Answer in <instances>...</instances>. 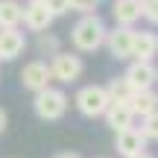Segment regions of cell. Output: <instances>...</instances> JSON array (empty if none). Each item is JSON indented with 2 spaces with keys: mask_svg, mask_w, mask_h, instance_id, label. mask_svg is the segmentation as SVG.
<instances>
[{
  "mask_svg": "<svg viewBox=\"0 0 158 158\" xmlns=\"http://www.w3.org/2000/svg\"><path fill=\"white\" fill-rule=\"evenodd\" d=\"M106 35H108V29L100 15H82L70 29V41L79 53H97L106 44Z\"/></svg>",
  "mask_w": 158,
  "mask_h": 158,
  "instance_id": "6da1fadb",
  "label": "cell"
},
{
  "mask_svg": "<svg viewBox=\"0 0 158 158\" xmlns=\"http://www.w3.org/2000/svg\"><path fill=\"white\" fill-rule=\"evenodd\" d=\"M68 106H70L68 94H64L62 88H53V85H50V88H44V91H38L35 100H32L35 117H38V120H47V123L62 120L64 114H68Z\"/></svg>",
  "mask_w": 158,
  "mask_h": 158,
  "instance_id": "7a4b0ae2",
  "label": "cell"
},
{
  "mask_svg": "<svg viewBox=\"0 0 158 158\" xmlns=\"http://www.w3.org/2000/svg\"><path fill=\"white\" fill-rule=\"evenodd\" d=\"M73 102H76V111L82 117H102L106 108L111 106V97H108L106 85H85V88L76 91Z\"/></svg>",
  "mask_w": 158,
  "mask_h": 158,
  "instance_id": "3957f363",
  "label": "cell"
},
{
  "mask_svg": "<svg viewBox=\"0 0 158 158\" xmlns=\"http://www.w3.org/2000/svg\"><path fill=\"white\" fill-rule=\"evenodd\" d=\"M50 70H53V79H56V82L73 85L76 79H82V73H85V62H82V56H76V53L59 50L56 56L50 59Z\"/></svg>",
  "mask_w": 158,
  "mask_h": 158,
  "instance_id": "277c9868",
  "label": "cell"
},
{
  "mask_svg": "<svg viewBox=\"0 0 158 158\" xmlns=\"http://www.w3.org/2000/svg\"><path fill=\"white\" fill-rule=\"evenodd\" d=\"M50 82H53L50 62H41V59H35V62L23 64V70H21V88H23V91H32V94H38V91L50 88Z\"/></svg>",
  "mask_w": 158,
  "mask_h": 158,
  "instance_id": "5b68a950",
  "label": "cell"
},
{
  "mask_svg": "<svg viewBox=\"0 0 158 158\" xmlns=\"http://www.w3.org/2000/svg\"><path fill=\"white\" fill-rule=\"evenodd\" d=\"M132 44H135V29L132 27H114V29H108L102 47L108 50L111 59L126 62V59H132Z\"/></svg>",
  "mask_w": 158,
  "mask_h": 158,
  "instance_id": "8992f818",
  "label": "cell"
},
{
  "mask_svg": "<svg viewBox=\"0 0 158 158\" xmlns=\"http://www.w3.org/2000/svg\"><path fill=\"white\" fill-rule=\"evenodd\" d=\"M123 76H126V82H129L135 91H149L158 82V68H155L152 62H141V59H135V62L126 68Z\"/></svg>",
  "mask_w": 158,
  "mask_h": 158,
  "instance_id": "52a82bcc",
  "label": "cell"
},
{
  "mask_svg": "<svg viewBox=\"0 0 158 158\" xmlns=\"http://www.w3.org/2000/svg\"><path fill=\"white\" fill-rule=\"evenodd\" d=\"M53 21H56V15H53L44 3H27L23 6V21L21 23L29 32H50Z\"/></svg>",
  "mask_w": 158,
  "mask_h": 158,
  "instance_id": "ba28073f",
  "label": "cell"
},
{
  "mask_svg": "<svg viewBox=\"0 0 158 158\" xmlns=\"http://www.w3.org/2000/svg\"><path fill=\"white\" fill-rule=\"evenodd\" d=\"M114 147H117V152L123 158H132V155H141L143 149H147V138H143L141 129H123V132H114Z\"/></svg>",
  "mask_w": 158,
  "mask_h": 158,
  "instance_id": "9c48e42d",
  "label": "cell"
},
{
  "mask_svg": "<svg viewBox=\"0 0 158 158\" xmlns=\"http://www.w3.org/2000/svg\"><path fill=\"white\" fill-rule=\"evenodd\" d=\"M27 50V38L21 29H0V62H15Z\"/></svg>",
  "mask_w": 158,
  "mask_h": 158,
  "instance_id": "30bf717a",
  "label": "cell"
},
{
  "mask_svg": "<svg viewBox=\"0 0 158 158\" xmlns=\"http://www.w3.org/2000/svg\"><path fill=\"white\" fill-rule=\"evenodd\" d=\"M102 120H106V126H111L114 132H123V129H132L135 111H132L129 102H111V106L106 108V114H102Z\"/></svg>",
  "mask_w": 158,
  "mask_h": 158,
  "instance_id": "8fae6325",
  "label": "cell"
},
{
  "mask_svg": "<svg viewBox=\"0 0 158 158\" xmlns=\"http://www.w3.org/2000/svg\"><path fill=\"white\" fill-rule=\"evenodd\" d=\"M111 15L117 27H135L141 21V0H114Z\"/></svg>",
  "mask_w": 158,
  "mask_h": 158,
  "instance_id": "7c38bea8",
  "label": "cell"
},
{
  "mask_svg": "<svg viewBox=\"0 0 158 158\" xmlns=\"http://www.w3.org/2000/svg\"><path fill=\"white\" fill-rule=\"evenodd\" d=\"M158 56V35L143 29L138 32L135 29V44H132V59H141V62H152Z\"/></svg>",
  "mask_w": 158,
  "mask_h": 158,
  "instance_id": "4fadbf2b",
  "label": "cell"
},
{
  "mask_svg": "<svg viewBox=\"0 0 158 158\" xmlns=\"http://www.w3.org/2000/svg\"><path fill=\"white\" fill-rule=\"evenodd\" d=\"M23 21V6L18 0H0V29H18Z\"/></svg>",
  "mask_w": 158,
  "mask_h": 158,
  "instance_id": "5bb4252c",
  "label": "cell"
},
{
  "mask_svg": "<svg viewBox=\"0 0 158 158\" xmlns=\"http://www.w3.org/2000/svg\"><path fill=\"white\" fill-rule=\"evenodd\" d=\"M129 106H132V111H135V117H147V114L158 111V94L152 88L149 91H135V97L129 100Z\"/></svg>",
  "mask_w": 158,
  "mask_h": 158,
  "instance_id": "9a60e30c",
  "label": "cell"
},
{
  "mask_svg": "<svg viewBox=\"0 0 158 158\" xmlns=\"http://www.w3.org/2000/svg\"><path fill=\"white\" fill-rule=\"evenodd\" d=\"M106 91H108V97H111V102H129L132 97H135V88L126 82V76H114L111 82L106 85Z\"/></svg>",
  "mask_w": 158,
  "mask_h": 158,
  "instance_id": "2e32d148",
  "label": "cell"
},
{
  "mask_svg": "<svg viewBox=\"0 0 158 158\" xmlns=\"http://www.w3.org/2000/svg\"><path fill=\"white\" fill-rule=\"evenodd\" d=\"M35 47H38L41 56H56L59 53V38L53 32H38V44Z\"/></svg>",
  "mask_w": 158,
  "mask_h": 158,
  "instance_id": "e0dca14e",
  "label": "cell"
},
{
  "mask_svg": "<svg viewBox=\"0 0 158 158\" xmlns=\"http://www.w3.org/2000/svg\"><path fill=\"white\" fill-rule=\"evenodd\" d=\"M141 132H143V138H147V141H158V111H152V114H147V117H143Z\"/></svg>",
  "mask_w": 158,
  "mask_h": 158,
  "instance_id": "ac0fdd59",
  "label": "cell"
},
{
  "mask_svg": "<svg viewBox=\"0 0 158 158\" xmlns=\"http://www.w3.org/2000/svg\"><path fill=\"white\" fill-rule=\"evenodd\" d=\"M97 6L100 0H70V12H79V15H97Z\"/></svg>",
  "mask_w": 158,
  "mask_h": 158,
  "instance_id": "d6986e66",
  "label": "cell"
},
{
  "mask_svg": "<svg viewBox=\"0 0 158 158\" xmlns=\"http://www.w3.org/2000/svg\"><path fill=\"white\" fill-rule=\"evenodd\" d=\"M141 18L149 23H158V0H141Z\"/></svg>",
  "mask_w": 158,
  "mask_h": 158,
  "instance_id": "ffe728a7",
  "label": "cell"
},
{
  "mask_svg": "<svg viewBox=\"0 0 158 158\" xmlns=\"http://www.w3.org/2000/svg\"><path fill=\"white\" fill-rule=\"evenodd\" d=\"M44 6H47V9H50L56 18H59V15H68V12H70V0H47Z\"/></svg>",
  "mask_w": 158,
  "mask_h": 158,
  "instance_id": "44dd1931",
  "label": "cell"
},
{
  "mask_svg": "<svg viewBox=\"0 0 158 158\" xmlns=\"http://www.w3.org/2000/svg\"><path fill=\"white\" fill-rule=\"evenodd\" d=\"M6 126H9V114H6L3 108H0V135L6 132Z\"/></svg>",
  "mask_w": 158,
  "mask_h": 158,
  "instance_id": "7402d4cb",
  "label": "cell"
},
{
  "mask_svg": "<svg viewBox=\"0 0 158 158\" xmlns=\"http://www.w3.org/2000/svg\"><path fill=\"white\" fill-rule=\"evenodd\" d=\"M53 158H82V155H79V152H56Z\"/></svg>",
  "mask_w": 158,
  "mask_h": 158,
  "instance_id": "603a6c76",
  "label": "cell"
},
{
  "mask_svg": "<svg viewBox=\"0 0 158 158\" xmlns=\"http://www.w3.org/2000/svg\"><path fill=\"white\" fill-rule=\"evenodd\" d=\"M132 158H152V155H149V152H141V155H132Z\"/></svg>",
  "mask_w": 158,
  "mask_h": 158,
  "instance_id": "cb8c5ba5",
  "label": "cell"
},
{
  "mask_svg": "<svg viewBox=\"0 0 158 158\" xmlns=\"http://www.w3.org/2000/svg\"><path fill=\"white\" fill-rule=\"evenodd\" d=\"M27 3H47V0H27Z\"/></svg>",
  "mask_w": 158,
  "mask_h": 158,
  "instance_id": "d4e9b609",
  "label": "cell"
}]
</instances>
